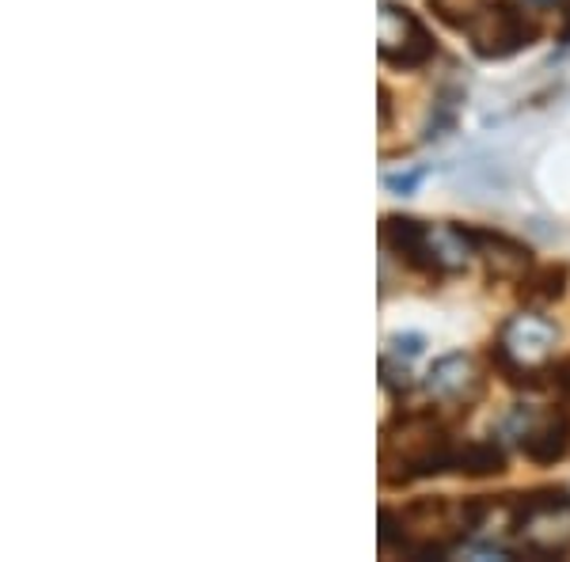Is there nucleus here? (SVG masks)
I'll return each instance as SVG.
<instances>
[{
    "mask_svg": "<svg viewBox=\"0 0 570 562\" xmlns=\"http://www.w3.org/2000/svg\"><path fill=\"white\" fill-rule=\"evenodd\" d=\"M468 46L483 61H505L513 53L540 42V23L532 20L518 0H491L468 27Z\"/></svg>",
    "mask_w": 570,
    "mask_h": 562,
    "instance_id": "nucleus-3",
    "label": "nucleus"
},
{
    "mask_svg": "<svg viewBox=\"0 0 570 562\" xmlns=\"http://www.w3.org/2000/svg\"><path fill=\"white\" fill-rule=\"evenodd\" d=\"M389 118H392V91L381 85V126H389Z\"/></svg>",
    "mask_w": 570,
    "mask_h": 562,
    "instance_id": "nucleus-15",
    "label": "nucleus"
},
{
    "mask_svg": "<svg viewBox=\"0 0 570 562\" xmlns=\"http://www.w3.org/2000/svg\"><path fill=\"white\" fill-rule=\"evenodd\" d=\"M567 285H570V266L563 263L529 266L518 282V297L529 304H556L567 297Z\"/></svg>",
    "mask_w": 570,
    "mask_h": 562,
    "instance_id": "nucleus-8",
    "label": "nucleus"
},
{
    "mask_svg": "<svg viewBox=\"0 0 570 562\" xmlns=\"http://www.w3.org/2000/svg\"><path fill=\"white\" fill-rule=\"evenodd\" d=\"M559 42L563 46H570V0H563V4H559Z\"/></svg>",
    "mask_w": 570,
    "mask_h": 562,
    "instance_id": "nucleus-14",
    "label": "nucleus"
},
{
    "mask_svg": "<svg viewBox=\"0 0 570 562\" xmlns=\"http://www.w3.org/2000/svg\"><path fill=\"white\" fill-rule=\"evenodd\" d=\"M461 236L468 239L472 255H480L487 274L499 282H521V274L532 266V247L521 244V239L505 236V233H494V228H483V225H456Z\"/></svg>",
    "mask_w": 570,
    "mask_h": 562,
    "instance_id": "nucleus-5",
    "label": "nucleus"
},
{
    "mask_svg": "<svg viewBox=\"0 0 570 562\" xmlns=\"http://www.w3.org/2000/svg\"><path fill=\"white\" fill-rule=\"evenodd\" d=\"M521 453H525L537 467L559 464L570 453V414H548L537 426H529L521 433Z\"/></svg>",
    "mask_w": 570,
    "mask_h": 562,
    "instance_id": "nucleus-7",
    "label": "nucleus"
},
{
    "mask_svg": "<svg viewBox=\"0 0 570 562\" xmlns=\"http://www.w3.org/2000/svg\"><path fill=\"white\" fill-rule=\"evenodd\" d=\"M426 4L445 27H453V31H468L472 20L483 12L487 4H491V0H426Z\"/></svg>",
    "mask_w": 570,
    "mask_h": 562,
    "instance_id": "nucleus-10",
    "label": "nucleus"
},
{
    "mask_svg": "<svg viewBox=\"0 0 570 562\" xmlns=\"http://www.w3.org/2000/svg\"><path fill=\"white\" fill-rule=\"evenodd\" d=\"M438 233L419 217L407 214H389L381 217V244L384 252H392L407 270L426 274V278H441V274L464 270V252H445L438 244Z\"/></svg>",
    "mask_w": 570,
    "mask_h": 562,
    "instance_id": "nucleus-2",
    "label": "nucleus"
},
{
    "mask_svg": "<svg viewBox=\"0 0 570 562\" xmlns=\"http://www.w3.org/2000/svg\"><path fill=\"white\" fill-rule=\"evenodd\" d=\"M376 50H381L384 66L392 69H422L434 61L438 42L411 8L381 0V42H376Z\"/></svg>",
    "mask_w": 570,
    "mask_h": 562,
    "instance_id": "nucleus-4",
    "label": "nucleus"
},
{
    "mask_svg": "<svg viewBox=\"0 0 570 562\" xmlns=\"http://www.w3.org/2000/svg\"><path fill=\"white\" fill-rule=\"evenodd\" d=\"M422 388H426L430 400L453 403V407L468 411V403H475L483 395V373L468 354H445L430 365Z\"/></svg>",
    "mask_w": 570,
    "mask_h": 562,
    "instance_id": "nucleus-6",
    "label": "nucleus"
},
{
    "mask_svg": "<svg viewBox=\"0 0 570 562\" xmlns=\"http://www.w3.org/2000/svg\"><path fill=\"white\" fill-rule=\"evenodd\" d=\"M389 346H392L400 357H419V354H422V346H426V338H422V335H395Z\"/></svg>",
    "mask_w": 570,
    "mask_h": 562,
    "instance_id": "nucleus-13",
    "label": "nucleus"
},
{
    "mask_svg": "<svg viewBox=\"0 0 570 562\" xmlns=\"http://www.w3.org/2000/svg\"><path fill=\"white\" fill-rule=\"evenodd\" d=\"M422 179H426V168H415V171H392V175H384V187L395 190V195H415Z\"/></svg>",
    "mask_w": 570,
    "mask_h": 562,
    "instance_id": "nucleus-11",
    "label": "nucleus"
},
{
    "mask_svg": "<svg viewBox=\"0 0 570 562\" xmlns=\"http://www.w3.org/2000/svg\"><path fill=\"white\" fill-rule=\"evenodd\" d=\"M525 4H532V8H559L563 0H525Z\"/></svg>",
    "mask_w": 570,
    "mask_h": 562,
    "instance_id": "nucleus-16",
    "label": "nucleus"
},
{
    "mask_svg": "<svg viewBox=\"0 0 570 562\" xmlns=\"http://www.w3.org/2000/svg\"><path fill=\"white\" fill-rule=\"evenodd\" d=\"M505 472V453L494 441H468V445H456V460H453V475L464 479H491Z\"/></svg>",
    "mask_w": 570,
    "mask_h": 562,
    "instance_id": "nucleus-9",
    "label": "nucleus"
},
{
    "mask_svg": "<svg viewBox=\"0 0 570 562\" xmlns=\"http://www.w3.org/2000/svg\"><path fill=\"white\" fill-rule=\"evenodd\" d=\"M551 384H556L559 400L570 407V357H563L559 365H551Z\"/></svg>",
    "mask_w": 570,
    "mask_h": 562,
    "instance_id": "nucleus-12",
    "label": "nucleus"
},
{
    "mask_svg": "<svg viewBox=\"0 0 570 562\" xmlns=\"http://www.w3.org/2000/svg\"><path fill=\"white\" fill-rule=\"evenodd\" d=\"M559 331L548 316H537V312H521V316H510L499 327V338L487 349L494 373L502 376L513 388H540L544 384V368L556 354Z\"/></svg>",
    "mask_w": 570,
    "mask_h": 562,
    "instance_id": "nucleus-1",
    "label": "nucleus"
}]
</instances>
